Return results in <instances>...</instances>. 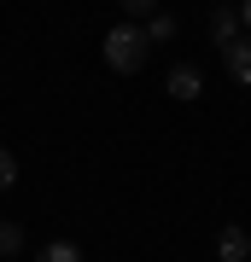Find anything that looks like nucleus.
I'll use <instances>...</instances> for the list:
<instances>
[{"label":"nucleus","mask_w":251,"mask_h":262,"mask_svg":"<svg viewBox=\"0 0 251 262\" xmlns=\"http://www.w3.org/2000/svg\"><path fill=\"white\" fill-rule=\"evenodd\" d=\"M100 53H105V64H111L117 76H134L140 64H146L152 41H146V29H140V24H117V29H105Z\"/></svg>","instance_id":"obj_1"},{"label":"nucleus","mask_w":251,"mask_h":262,"mask_svg":"<svg viewBox=\"0 0 251 262\" xmlns=\"http://www.w3.org/2000/svg\"><path fill=\"white\" fill-rule=\"evenodd\" d=\"M222 64H228V76H234L240 88H251V35L228 41V47H222Z\"/></svg>","instance_id":"obj_2"},{"label":"nucleus","mask_w":251,"mask_h":262,"mask_svg":"<svg viewBox=\"0 0 251 262\" xmlns=\"http://www.w3.org/2000/svg\"><path fill=\"white\" fill-rule=\"evenodd\" d=\"M199 94H205V76H199L193 64H176V70H169V99H187V105H193Z\"/></svg>","instance_id":"obj_3"},{"label":"nucleus","mask_w":251,"mask_h":262,"mask_svg":"<svg viewBox=\"0 0 251 262\" xmlns=\"http://www.w3.org/2000/svg\"><path fill=\"white\" fill-rule=\"evenodd\" d=\"M240 35H245L240 12H234V6H216V12H210V41H216V47H228V41H240Z\"/></svg>","instance_id":"obj_4"},{"label":"nucleus","mask_w":251,"mask_h":262,"mask_svg":"<svg viewBox=\"0 0 251 262\" xmlns=\"http://www.w3.org/2000/svg\"><path fill=\"white\" fill-rule=\"evenodd\" d=\"M216 256H222V262H245V256H251V233H245V227H222Z\"/></svg>","instance_id":"obj_5"},{"label":"nucleus","mask_w":251,"mask_h":262,"mask_svg":"<svg viewBox=\"0 0 251 262\" xmlns=\"http://www.w3.org/2000/svg\"><path fill=\"white\" fill-rule=\"evenodd\" d=\"M35 262H82V245H70V239H47Z\"/></svg>","instance_id":"obj_6"},{"label":"nucleus","mask_w":251,"mask_h":262,"mask_svg":"<svg viewBox=\"0 0 251 262\" xmlns=\"http://www.w3.org/2000/svg\"><path fill=\"white\" fill-rule=\"evenodd\" d=\"M146 41H152V47H158V41H176V18L152 12V18H146Z\"/></svg>","instance_id":"obj_7"},{"label":"nucleus","mask_w":251,"mask_h":262,"mask_svg":"<svg viewBox=\"0 0 251 262\" xmlns=\"http://www.w3.org/2000/svg\"><path fill=\"white\" fill-rule=\"evenodd\" d=\"M24 251V227L18 222H0V256H18Z\"/></svg>","instance_id":"obj_8"},{"label":"nucleus","mask_w":251,"mask_h":262,"mask_svg":"<svg viewBox=\"0 0 251 262\" xmlns=\"http://www.w3.org/2000/svg\"><path fill=\"white\" fill-rule=\"evenodd\" d=\"M12 187H18V158L0 146V192H12Z\"/></svg>","instance_id":"obj_9"},{"label":"nucleus","mask_w":251,"mask_h":262,"mask_svg":"<svg viewBox=\"0 0 251 262\" xmlns=\"http://www.w3.org/2000/svg\"><path fill=\"white\" fill-rule=\"evenodd\" d=\"M123 12H129V24H140V18H152V12H158V0H117Z\"/></svg>","instance_id":"obj_10"},{"label":"nucleus","mask_w":251,"mask_h":262,"mask_svg":"<svg viewBox=\"0 0 251 262\" xmlns=\"http://www.w3.org/2000/svg\"><path fill=\"white\" fill-rule=\"evenodd\" d=\"M240 24H245V35H251V0H240Z\"/></svg>","instance_id":"obj_11"}]
</instances>
